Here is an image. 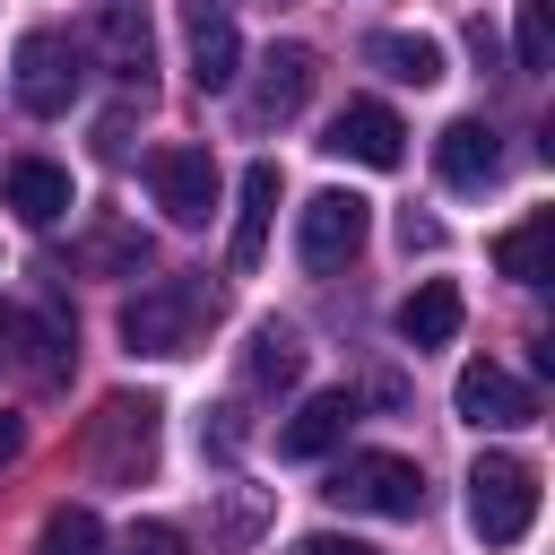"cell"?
Here are the masks:
<instances>
[{
	"label": "cell",
	"mask_w": 555,
	"mask_h": 555,
	"mask_svg": "<svg viewBox=\"0 0 555 555\" xmlns=\"http://www.w3.org/2000/svg\"><path fill=\"white\" fill-rule=\"evenodd\" d=\"M399 338H408V347H451V338H460V286H451V278H425V286L399 304Z\"/></svg>",
	"instance_id": "16"
},
{
	"label": "cell",
	"mask_w": 555,
	"mask_h": 555,
	"mask_svg": "<svg viewBox=\"0 0 555 555\" xmlns=\"http://www.w3.org/2000/svg\"><path fill=\"white\" fill-rule=\"evenodd\" d=\"M243 373H251L260 390H286V382L304 373V338H295L286 321H260V330H251V347H243Z\"/></svg>",
	"instance_id": "21"
},
{
	"label": "cell",
	"mask_w": 555,
	"mask_h": 555,
	"mask_svg": "<svg viewBox=\"0 0 555 555\" xmlns=\"http://www.w3.org/2000/svg\"><path fill=\"white\" fill-rule=\"evenodd\" d=\"M529 520H538V468H529L520 451H486V460L468 468V529H477L486 546H520Z\"/></svg>",
	"instance_id": "2"
},
{
	"label": "cell",
	"mask_w": 555,
	"mask_h": 555,
	"mask_svg": "<svg viewBox=\"0 0 555 555\" xmlns=\"http://www.w3.org/2000/svg\"><path fill=\"white\" fill-rule=\"evenodd\" d=\"M295 555H373V546H364V538H330V529H321V538H295Z\"/></svg>",
	"instance_id": "25"
},
{
	"label": "cell",
	"mask_w": 555,
	"mask_h": 555,
	"mask_svg": "<svg viewBox=\"0 0 555 555\" xmlns=\"http://www.w3.org/2000/svg\"><path fill=\"white\" fill-rule=\"evenodd\" d=\"M555 35H546V0H520V69H546Z\"/></svg>",
	"instance_id": "24"
},
{
	"label": "cell",
	"mask_w": 555,
	"mask_h": 555,
	"mask_svg": "<svg viewBox=\"0 0 555 555\" xmlns=\"http://www.w3.org/2000/svg\"><path fill=\"white\" fill-rule=\"evenodd\" d=\"M451 408L477 425V434H503V425H529L538 416V399H529V382H512L494 356H477V364H460V382H451Z\"/></svg>",
	"instance_id": "8"
},
{
	"label": "cell",
	"mask_w": 555,
	"mask_h": 555,
	"mask_svg": "<svg viewBox=\"0 0 555 555\" xmlns=\"http://www.w3.org/2000/svg\"><path fill=\"white\" fill-rule=\"evenodd\" d=\"M147 182H156V208L173 225H208V208H217V156L208 147H156Z\"/></svg>",
	"instance_id": "7"
},
{
	"label": "cell",
	"mask_w": 555,
	"mask_h": 555,
	"mask_svg": "<svg viewBox=\"0 0 555 555\" xmlns=\"http://www.w3.org/2000/svg\"><path fill=\"white\" fill-rule=\"evenodd\" d=\"M434 173H442L451 191H486V182L503 173V139H494L486 121H451V130L434 139Z\"/></svg>",
	"instance_id": "14"
},
{
	"label": "cell",
	"mask_w": 555,
	"mask_h": 555,
	"mask_svg": "<svg viewBox=\"0 0 555 555\" xmlns=\"http://www.w3.org/2000/svg\"><path fill=\"white\" fill-rule=\"evenodd\" d=\"M17 451H26V416H9V408H0V468H9Z\"/></svg>",
	"instance_id": "26"
},
{
	"label": "cell",
	"mask_w": 555,
	"mask_h": 555,
	"mask_svg": "<svg viewBox=\"0 0 555 555\" xmlns=\"http://www.w3.org/2000/svg\"><path fill=\"white\" fill-rule=\"evenodd\" d=\"M330 503L338 512H373V520H416L425 512V468L399 451H347L330 468Z\"/></svg>",
	"instance_id": "3"
},
{
	"label": "cell",
	"mask_w": 555,
	"mask_h": 555,
	"mask_svg": "<svg viewBox=\"0 0 555 555\" xmlns=\"http://www.w3.org/2000/svg\"><path fill=\"white\" fill-rule=\"evenodd\" d=\"M95 52L121 87H147L156 69V35H147V0H95Z\"/></svg>",
	"instance_id": "11"
},
{
	"label": "cell",
	"mask_w": 555,
	"mask_h": 555,
	"mask_svg": "<svg viewBox=\"0 0 555 555\" xmlns=\"http://www.w3.org/2000/svg\"><path fill=\"white\" fill-rule=\"evenodd\" d=\"M364 225H373V208L356 191H321V199L295 208V260L304 269H347L364 251Z\"/></svg>",
	"instance_id": "5"
},
{
	"label": "cell",
	"mask_w": 555,
	"mask_h": 555,
	"mask_svg": "<svg viewBox=\"0 0 555 555\" xmlns=\"http://www.w3.org/2000/svg\"><path fill=\"white\" fill-rule=\"evenodd\" d=\"M330 156H347V165H373V173H390L399 156H408V121L390 113V104H347L338 121H330V139H321Z\"/></svg>",
	"instance_id": "10"
},
{
	"label": "cell",
	"mask_w": 555,
	"mask_h": 555,
	"mask_svg": "<svg viewBox=\"0 0 555 555\" xmlns=\"http://www.w3.org/2000/svg\"><path fill=\"white\" fill-rule=\"evenodd\" d=\"M269 217H278V165H251V173H243V208H234V243H225V260H234V269H251V260H260Z\"/></svg>",
	"instance_id": "18"
},
{
	"label": "cell",
	"mask_w": 555,
	"mask_h": 555,
	"mask_svg": "<svg viewBox=\"0 0 555 555\" xmlns=\"http://www.w3.org/2000/svg\"><path fill=\"white\" fill-rule=\"evenodd\" d=\"M312 78H321L312 43H269V52H260V78H251V95H243V113H251L260 130H269V121H295L304 95H312Z\"/></svg>",
	"instance_id": "9"
},
{
	"label": "cell",
	"mask_w": 555,
	"mask_h": 555,
	"mask_svg": "<svg viewBox=\"0 0 555 555\" xmlns=\"http://www.w3.org/2000/svg\"><path fill=\"white\" fill-rule=\"evenodd\" d=\"M191 78H199V95L243 78V35H234V17L217 0H191Z\"/></svg>",
	"instance_id": "12"
},
{
	"label": "cell",
	"mask_w": 555,
	"mask_h": 555,
	"mask_svg": "<svg viewBox=\"0 0 555 555\" xmlns=\"http://www.w3.org/2000/svg\"><path fill=\"white\" fill-rule=\"evenodd\" d=\"M156 399H104V416H95V468L113 477V486H139L147 468H156Z\"/></svg>",
	"instance_id": "6"
},
{
	"label": "cell",
	"mask_w": 555,
	"mask_h": 555,
	"mask_svg": "<svg viewBox=\"0 0 555 555\" xmlns=\"http://www.w3.org/2000/svg\"><path fill=\"white\" fill-rule=\"evenodd\" d=\"M17 104L35 113V121H61L69 104H78V87H87V69H78V43L69 35H52V26H35V35H17Z\"/></svg>",
	"instance_id": "4"
},
{
	"label": "cell",
	"mask_w": 555,
	"mask_h": 555,
	"mask_svg": "<svg viewBox=\"0 0 555 555\" xmlns=\"http://www.w3.org/2000/svg\"><path fill=\"white\" fill-rule=\"evenodd\" d=\"M364 61L390 69L399 87H434V78H442V43H434V35H408V26H382V35L364 43Z\"/></svg>",
	"instance_id": "17"
},
{
	"label": "cell",
	"mask_w": 555,
	"mask_h": 555,
	"mask_svg": "<svg viewBox=\"0 0 555 555\" xmlns=\"http://www.w3.org/2000/svg\"><path fill=\"white\" fill-rule=\"evenodd\" d=\"M546 234H555V208H529L512 234H494V269L512 286H546Z\"/></svg>",
	"instance_id": "20"
},
{
	"label": "cell",
	"mask_w": 555,
	"mask_h": 555,
	"mask_svg": "<svg viewBox=\"0 0 555 555\" xmlns=\"http://www.w3.org/2000/svg\"><path fill=\"white\" fill-rule=\"evenodd\" d=\"M113 555H182V529H173V520H130Z\"/></svg>",
	"instance_id": "23"
},
{
	"label": "cell",
	"mask_w": 555,
	"mask_h": 555,
	"mask_svg": "<svg viewBox=\"0 0 555 555\" xmlns=\"http://www.w3.org/2000/svg\"><path fill=\"white\" fill-rule=\"evenodd\" d=\"M0 338H9V356H17L26 373H43V382L69 364V321H35V312L9 304V312H0Z\"/></svg>",
	"instance_id": "19"
},
{
	"label": "cell",
	"mask_w": 555,
	"mask_h": 555,
	"mask_svg": "<svg viewBox=\"0 0 555 555\" xmlns=\"http://www.w3.org/2000/svg\"><path fill=\"white\" fill-rule=\"evenodd\" d=\"M208 312H217V295L199 278H156L121 304V338H130V356H191Z\"/></svg>",
	"instance_id": "1"
},
{
	"label": "cell",
	"mask_w": 555,
	"mask_h": 555,
	"mask_svg": "<svg viewBox=\"0 0 555 555\" xmlns=\"http://www.w3.org/2000/svg\"><path fill=\"white\" fill-rule=\"evenodd\" d=\"M35 555H104V520L87 503H61L43 529H35Z\"/></svg>",
	"instance_id": "22"
},
{
	"label": "cell",
	"mask_w": 555,
	"mask_h": 555,
	"mask_svg": "<svg viewBox=\"0 0 555 555\" xmlns=\"http://www.w3.org/2000/svg\"><path fill=\"white\" fill-rule=\"evenodd\" d=\"M347 425H356V399H347V390H312V399L278 425V460H321V451L347 442Z\"/></svg>",
	"instance_id": "13"
},
{
	"label": "cell",
	"mask_w": 555,
	"mask_h": 555,
	"mask_svg": "<svg viewBox=\"0 0 555 555\" xmlns=\"http://www.w3.org/2000/svg\"><path fill=\"white\" fill-rule=\"evenodd\" d=\"M0 199H9L26 225H61V217H69V173L43 165V156H17V165L0 173Z\"/></svg>",
	"instance_id": "15"
}]
</instances>
